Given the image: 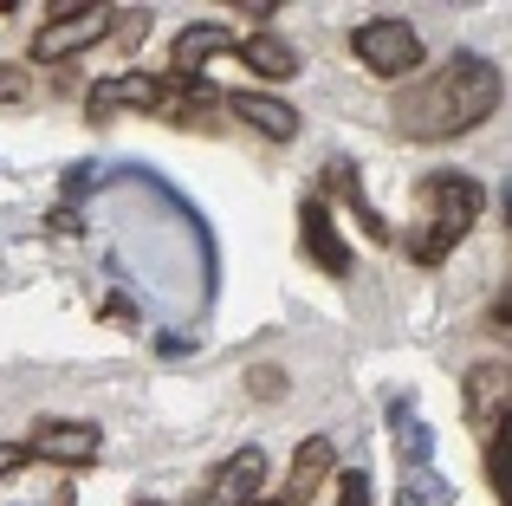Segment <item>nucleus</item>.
<instances>
[{"label":"nucleus","instance_id":"nucleus-22","mask_svg":"<svg viewBox=\"0 0 512 506\" xmlns=\"http://www.w3.org/2000/svg\"><path fill=\"white\" fill-rule=\"evenodd\" d=\"M240 13H247V20H273L279 7H273V0H240Z\"/></svg>","mask_w":512,"mask_h":506},{"label":"nucleus","instance_id":"nucleus-23","mask_svg":"<svg viewBox=\"0 0 512 506\" xmlns=\"http://www.w3.org/2000/svg\"><path fill=\"white\" fill-rule=\"evenodd\" d=\"M46 228H52V234H78V215H72V208H59V215H52Z\"/></svg>","mask_w":512,"mask_h":506},{"label":"nucleus","instance_id":"nucleus-16","mask_svg":"<svg viewBox=\"0 0 512 506\" xmlns=\"http://www.w3.org/2000/svg\"><path fill=\"white\" fill-rule=\"evenodd\" d=\"M480 461H487V494L506 500V435H487V442H480Z\"/></svg>","mask_w":512,"mask_h":506},{"label":"nucleus","instance_id":"nucleus-5","mask_svg":"<svg viewBox=\"0 0 512 506\" xmlns=\"http://www.w3.org/2000/svg\"><path fill=\"white\" fill-rule=\"evenodd\" d=\"M169 91H175L169 72H117V78H98V85H91L85 111H91V124H111L117 111H150L156 117Z\"/></svg>","mask_w":512,"mask_h":506},{"label":"nucleus","instance_id":"nucleus-12","mask_svg":"<svg viewBox=\"0 0 512 506\" xmlns=\"http://www.w3.org/2000/svg\"><path fill=\"white\" fill-rule=\"evenodd\" d=\"M221 52H234V26H221V20H195V26H182V33L169 39V65L182 78H195L208 59H221Z\"/></svg>","mask_w":512,"mask_h":506},{"label":"nucleus","instance_id":"nucleus-14","mask_svg":"<svg viewBox=\"0 0 512 506\" xmlns=\"http://www.w3.org/2000/svg\"><path fill=\"white\" fill-rule=\"evenodd\" d=\"M325 189H331V195H344V202L357 208V221L370 228V241H376V247H383V241H396V234H389V221L376 215V202L357 189V169H350V163H331V169H325Z\"/></svg>","mask_w":512,"mask_h":506},{"label":"nucleus","instance_id":"nucleus-9","mask_svg":"<svg viewBox=\"0 0 512 506\" xmlns=\"http://www.w3.org/2000/svg\"><path fill=\"white\" fill-rule=\"evenodd\" d=\"M299 247H305V260L325 266L331 279L350 273V247L338 241V221H331V208L318 202V195H305V202H299Z\"/></svg>","mask_w":512,"mask_h":506},{"label":"nucleus","instance_id":"nucleus-15","mask_svg":"<svg viewBox=\"0 0 512 506\" xmlns=\"http://www.w3.org/2000/svg\"><path fill=\"white\" fill-rule=\"evenodd\" d=\"M26 98H33V65L0 59V104H26Z\"/></svg>","mask_w":512,"mask_h":506},{"label":"nucleus","instance_id":"nucleus-4","mask_svg":"<svg viewBox=\"0 0 512 506\" xmlns=\"http://www.w3.org/2000/svg\"><path fill=\"white\" fill-rule=\"evenodd\" d=\"M350 52H357L376 78H415L422 59H428L422 33H415L402 13H370L363 26H350Z\"/></svg>","mask_w":512,"mask_h":506},{"label":"nucleus","instance_id":"nucleus-17","mask_svg":"<svg viewBox=\"0 0 512 506\" xmlns=\"http://www.w3.org/2000/svg\"><path fill=\"white\" fill-rule=\"evenodd\" d=\"M247 390H253V403H279V396H286V370H279V364H253Z\"/></svg>","mask_w":512,"mask_h":506},{"label":"nucleus","instance_id":"nucleus-6","mask_svg":"<svg viewBox=\"0 0 512 506\" xmlns=\"http://www.w3.org/2000/svg\"><path fill=\"white\" fill-rule=\"evenodd\" d=\"M26 461H59V468H91L98 461V448H104V435H98V422H59V416H46V422H33V435H26Z\"/></svg>","mask_w":512,"mask_h":506},{"label":"nucleus","instance_id":"nucleus-10","mask_svg":"<svg viewBox=\"0 0 512 506\" xmlns=\"http://www.w3.org/2000/svg\"><path fill=\"white\" fill-rule=\"evenodd\" d=\"M338 474V442H325V435H305L299 455H292V474H286V494L279 506H312L325 494V481Z\"/></svg>","mask_w":512,"mask_h":506},{"label":"nucleus","instance_id":"nucleus-1","mask_svg":"<svg viewBox=\"0 0 512 506\" xmlns=\"http://www.w3.org/2000/svg\"><path fill=\"white\" fill-rule=\"evenodd\" d=\"M500 65L480 59V52H454L441 72L415 78V85L396 91V104H389V124L402 130L409 143H448L461 137V130L487 124L493 111H500Z\"/></svg>","mask_w":512,"mask_h":506},{"label":"nucleus","instance_id":"nucleus-7","mask_svg":"<svg viewBox=\"0 0 512 506\" xmlns=\"http://www.w3.org/2000/svg\"><path fill=\"white\" fill-rule=\"evenodd\" d=\"M461 390H467V422L480 429V442H487V435H500L506 403H512V364H506V357L474 364V370L461 377Z\"/></svg>","mask_w":512,"mask_h":506},{"label":"nucleus","instance_id":"nucleus-20","mask_svg":"<svg viewBox=\"0 0 512 506\" xmlns=\"http://www.w3.org/2000/svg\"><path fill=\"white\" fill-rule=\"evenodd\" d=\"M487 325H493V338H506V325H512V299H506V292H493V305H487Z\"/></svg>","mask_w":512,"mask_h":506},{"label":"nucleus","instance_id":"nucleus-13","mask_svg":"<svg viewBox=\"0 0 512 506\" xmlns=\"http://www.w3.org/2000/svg\"><path fill=\"white\" fill-rule=\"evenodd\" d=\"M234 52L247 59V72H253V78H273V85H279V78H299V52H292V46H286L279 33H253V39H234Z\"/></svg>","mask_w":512,"mask_h":506},{"label":"nucleus","instance_id":"nucleus-2","mask_svg":"<svg viewBox=\"0 0 512 506\" xmlns=\"http://www.w3.org/2000/svg\"><path fill=\"white\" fill-rule=\"evenodd\" d=\"M480 208H487V189H480L474 176H461V169L422 176V189H415V228L402 234V253H409L415 266H441L474 234Z\"/></svg>","mask_w":512,"mask_h":506},{"label":"nucleus","instance_id":"nucleus-18","mask_svg":"<svg viewBox=\"0 0 512 506\" xmlns=\"http://www.w3.org/2000/svg\"><path fill=\"white\" fill-rule=\"evenodd\" d=\"M111 33H117V46H124V52H137V46H143V33H150V13H143V7L117 13V20H111Z\"/></svg>","mask_w":512,"mask_h":506},{"label":"nucleus","instance_id":"nucleus-3","mask_svg":"<svg viewBox=\"0 0 512 506\" xmlns=\"http://www.w3.org/2000/svg\"><path fill=\"white\" fill-rule=\"evenodd\" d=\"M111 20H117V7H104V0H65V7H52L46 26L33 33V59L26 65H72L78 52H91L98 39H111Z\"/></svg>","mask_w":512,"mask_h":506},{"label":"nucleus","instance_id":"nucleus-8","mask_svg":"<svg viewBox=\"0 0 512 506\" xmlns=\"http://www.w3.org/2000/svg\"><path fill=\"white\" fill-rule=\"evenodd\" d=\"M260 487H266V448H234L221 474L195 494V506H260Z\"/></svg>","mask_w":512,"mask_h":506},{"label":"nucleus","instance_id":"nucleus-21","mask_svg":"<svg viewBox=\"0 0 512 506\" xmlns=\"http://www.w3.org/2000/svg\"><path fill=\"white\" fill-rule=\"evenodd\" d=\"M26 468V448L20 442H0V481H7V474H20Z\"/></svg>","mask_w":512,"mask_h":506},{"label":"nucleus","instance_id":"nucleus-19","mask_svg":"<svg viewBox=\"0 0 512 506\" xmlns=\"http://www.w3.org/2000/svg\"><path fill=\"white\" fill-rule=\"evenodd\" d=\"M338 506H370V474H338Z\"/></svg>","mask_w":512,"mask_h":506},{"label":"nucleus","instance_id":"nucleus-11","mask_svg":"<svg viewBox=\"0 0 512 506\" xmlns=\"http://www.w3.org/2000/svg\"><path fill=\"white\" fill-rule=\"evenodd\" d=\"M221 111L240 117V124H253L260 137H273V143H292V137H299V111H292L286 98H273V91H227Z\"/></svg>","mask_w":512,"mask_h":506},{"label":"nucleus","instance_id":"nucleus-24","mask_svg":"<svg viewBox=\"0 0 512 506\" xmlns=\"http://www.w3.org/2000/svg\"><path fill=\"white\" fill-rule=\"evenodd\" d=\"M137 506H163V500H137Z\"/></svg>","mask_w":512,"mask_h":506}]
</instances>
